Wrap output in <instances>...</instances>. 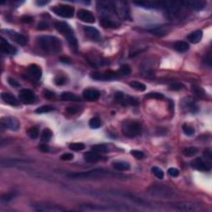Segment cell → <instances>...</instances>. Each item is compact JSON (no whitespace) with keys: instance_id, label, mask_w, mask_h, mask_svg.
I'll return each mask as SVG.
<instances>
[{"instance_id":"obj_1","label":"cell","mask_w":212,"mask_h":212,"mask_svg":"<svg viewBox=\"0 0 212 212\" xmlns=\"http://www.w3.org/2000/svg\"><path fill=\"white\" fill-rule=\"evenodd\" d=\"M37 42L40 48L47 52L58 53L62 49L61 41L54 36H40L37 38Z\"/></svg>"},{"instance_id":"obj_2","label":"cell","mask_w":212,"mask_h":212,"mask_svg":"<svg viewBox=\"0 0 212 212\" xmlns=\"http://www.w3.org/2000/svg\"><path fill=\"white\" fill-rule=\"evenodd\" d=\"M55 28H56L57 31L61 32L67 39L69 44L71 45V47L73 49L77 50L78 41H77V39H76L75 34H74V31L72 30L71 26L65 22H56L55 23Z\"/></svg>"},{"instance_id":"obj_3","label":"cell","mask_w":212,"mask_h":212,"mask_svg":"<svg viewBox=\"0 0 212 212\" xmlns=\"http://www.w3.org/2000/svg\"><path fill=\"white\" fill-rule=\"evenodd\" d=\"M142 132L140 123L134 120H125L122 125V133L125 137L133 138L139 135Z\"/></svg>"},{"instance_id":"obj_4","label":"cell","mask_w":212,"mask_h":212,"mask_svg":"<svg viewBox=\"0 0 212 212\" xmlns=\"http://www.w3.org/2000/svg\"><path fill=\"white\" fill-rule=\"evenodd\" d=\"M110 172L105 169H94L89 172H75V173H70L68 177L73 179H94V178H100L105 177Z\"/></svg>"},{"instance_id":"obj_5","label":"cell","mask_w":212,"mask_h":212,"mask_svg":"<svg viewBox=\"0 0 212 212\" xmlns=\"http://www.w3.org/2000/svg\"><path fill=\"white\" fill-rule=\"evenodd\" d=\"M51 11L57 16L69 18H72L74 16L75 8L72 6H70V5L60 4V5H56V6L53 7L51 8Z\"/></svg>"},{"instance_id":"obj_6","label":"cell","mask_w":212,"mask_h":212,"mask_svg":"<svg viewBox=\"0 0 212 212\" xmlns=\"http://www.w3.org/2000/svg\"><path fill=\"white\" fill-rule=\"evenodd\" d=\"M114 100L118 102V103L122 104L123 105H126V104H129V105L137 106L138 105L139 102L137 101V100L134 97L129 96V95H125L123 93L122 91H117L114 94Z\"/></svg>"},{"instance_id":"obj_7","label":"cell","mask_w":212,"mask_h":212,"mask_svg":"<svg viewBox=\"0 0 212 212\" xmlns=\"http://www.w3.org/2000/svg\"><path fill=\"white\" fill-rule=\"evenodd\" d=\"M19 100L25 104H30L35 102L36 95L34 92L29 89H22L19 92Z\"/></svg>"},{"instance_id":"obj_8","label":"cell","mask_w":212,"mask_h":212,"mask_svg":"<svg viewBox=\"0 0 212 212\" xmlns=\"http://www.w3.org/2000/svg\"><path fill=\"white\" fill-rule=\"evenodd\" d=\"M1 124L5 128L13 130V131H17L20 127L19 121L16 118L13 117H4L1 119Z\"/></svg>"},{"instance_id":"obj_9","label":"cell","mask_w":212,"mask_h":212,"mask_svg":"<svg viewBox=\"0 0 212 212\" xmlns=\"http://www.w3.org/2000/svg\"><path fill=\"white\" fill-rule=\"evenodd\" d=\"M119 75V73L116 72H105V73H98V72H94L92 73L91 75V77L95 81H111L113 79L118 77Z\"/></svg>"},{"instance_id":"obj_10","label":"cell","mask_w":212,"mask_h":212,"mask_svg":"<svg viewBox=\"0 0 212 212\" xmlns=\"http://www.w3.org/2000/svg\"><path fill=\"white\" fill-rule=\"evenodd\" d=\"M6 34L13 39L17 43L21 45V46H25L28 43V38H26L24 35L20 34L18 32L13 31V30H5Z\"/></svg>"},{"instance_id":"obj_11","label":"cell","mask_w":212,"mask_h":212,"mask_svg":"<svg viewBox=\"0 0 212 212\" xmlns=\"http://www.w3.org/2000/svg\"><path fill=\"white\" fill-rule=\"evenodd\" d=\"M77 17L82 22H88V23H94L95 22V18L93 13L85 9H80L77 13Z\"/></svg>"},{"instance_id":"obj_12","label":"cell","mask_w":212,"mask_h":212,"mask_svg":"<svg viewBox=\"0 0 212 212\" xmlns=\"http://www.w3.org/2000/svg\"><path fill=\"white\" fill-rule=\"evenodd\" d=\"M28 74L31 78L34 79L35 81H39L42 75L41 69L37 64H31L28 66Z\"/></svg>"},{"instance_id":"obj_13","label":"cell","mask_w":212,"mask_h":212,"mask_svg":"<svg viewBox=\"0 0 212 212\" xmlns=\"http://www.w3.org/2000/svg\"><path fill=\"white\" fill-rule=\"evenodd\" d=\"M174 207L177 210L182 211H190L200 208V205L195 202H180L176 204Z\"/></svg>"},{"instance_id":"obj_14","label":"cell","mask_w":212,"mask_h":212,"mask_svg":"<svg viewBox=\"0 0 212 212\" xmlns=\"http://www.w3.org/2000/svg\"><path fill=\"white\" fill-rule=\"evenodd\" d=\"M100 96V91H97L95 89H85L83 91V97L84 100H88V101H95L97 100Z\"/></svg>"},{"instance_id":"obj_15","label":"cell","mask_w":212,"mask_h":212,"mask_svg":"<svg viewBox=\"0 0 212 212\" xmlns=\"http://www.w3.org/2000/svg\"><path fill=\"white\" fill-rule=\"evenodd\" d=\"M191 166L197 170L199 171H209L210 169V164L201 158H196L191 162Z\"/></svg>"},{"instance_id":"obj_16","label":"cell","mask_w":212,"mask_h":212,"mask_svg":"<svg viewBox=\"0 0 212 212\" xmlns=\"http://www.w3.org/2000/svg\"><path fill=\"white\" fill-rule=\"evenodd\" d=\"M0 48L2 52L6 53V54H10V55H14L17 53V49L13 47L11 44L8 43V41L5 40L3 38H1V44H0Z\"/></svg>"},{"instance_id":"obj_17","label":"cell","mask_w":212,"mask_h":212,"mask_svg":"<svg viewBox=\"0 0 212 212\" xmlns=\"http://www.w3.org/2000/svg\"><path fill=\"white\" fill-rule=\"evenodd\" d=\"M1 98H2L3 102H5L8 104H10L12 106L19 105L18 100H17V98L11 93L3 92L1 94Z\"/></svg>"},{"instance_id":"obj_18","label":"cell","mask_w":212,"mask_h":212,"mask_svg":"<svg viewBox=\"0 0 212 212\" xmlns=\"http://www.w3.org/2000/svg\"><path fill=\"white\" fill-rule=\"evenodd\" d=\"M84 31L85 35L91 40L98 41L100 39V31L94 27H84Z\"/></svg>"},{"instance_id":"obj_19","label":"cell","mask_w":212,"mask_h":212,"mask_svg":"<svg viewBox=\"0 0 212 212\" xmlns=\"http://www.w3.org/2000/svg\"><path fill=\"white\" fill-rule=\"evenodd\" d=\"M102 158V157L100 156V154H98L95 153L94 151L93 152H86L84 154V159L85 162H89V163H94L100 161Z\"/></svg>"},{"instance_id":"obj_20","label":"cell","mask_w":212,"mask_h":212,"mask_svg":"<svg viewBox=\"0 0 212 212\" xmlns=\"http://www.w3.org/2000/svg\"><path fill=\"white\" fill-rule=\"evenodd\" d=\"M182 4H184L187 8H190L191 9L199 11L204 8L206 3L202 1H187V2H182Z\"/></svg>"},{"instance_id":"obj_21","label":"cell","mask_w":212,"mask_h":212,"mask_svg":"<svg viewBox=\"0 0 212 212\" xmlns=\"http://www.w3.org/2000/svg\"><path fill=\"white\" fill-rule=\"evenodd\" d=\"M38 207H36L35 209L37 210H40V211H57V210H64L63 208L60 207L58 206H54V205H49V204H45V205H42V204H39L38 206H37Z\"/></svg>"},{"instance_id":"obj_22","label":"cell","mask_w":212,"mask_h":212,"mask_svg":"<svg viewBox=\"0 0 212 212\" xmlns=\"http://www.w3.org/2000/svg\"><path fill=\"white\" fill-rule=\"evenodd\" d=\"M202 36H203L202 31H200V30H197V31H192L191 33H190V34L188 35L187 39H188L189 41L191 42V43L196 44L200 41L201 38H202Z\"/></svg>"},{"instance_id":"obj_23","label":"cell","mask_w":212,"mask_h":212,"mask_svg":"<svg viewBox=\"0 0 212 212\" xmlns=\"http://www.w3.org/2000/svg\"><path fill=\"white\" fill-rule=\"evenodd\" d=\"M112 166L114 168L119 172H124V171H128L130 169V164L128 162H123V161L114 162L112 163Z\"/></svg>"},{"instance_id":"obj_24","label":"cell","mask_w":212,"mask_h":212,"mask_svg":"<svg viewBox=\"0 0 212 212\" xmlns=\"http://www.w3.org/2000/svg\"><path fill=\"white\" fill-rule=\"evenodd\" d=\"M173 47L176 51H177L179 52H185L187 51L188 49H189V44L186 42V41H177L175 42L174 45H173Z\"/></svg>"},{"instance_id":"obj_25","label":"cell","mask_w":212,"mask_h":212,"mask_svg":"<svg viewBox=\"0 0 212 212\" xmlns=\"http://www.w3.org/2000/svg\"><path fill=\"white\" fill-rule=\"evenodd\" d=\"M61 99L63 100H67V101H80L81 100V98L78 95L71 92H63L61 94Z\"/></svg>"},{"instance_id":"obj_26","label":"cell","mask_w":212,"mask_h":212,"mask_svg":"<svg viewBox=\"0 0 212 212\" xmlns=\"http://www.w3.org/2000/svg\"><path fill=\"white\" fill-rule=\"evenodd\" d=\"M100 25L104 28H117L119 26L116 22H113V21H111V20H109L108 18L101 19L100 20Z\"/></svg>"},{"instance_id":"obj_27","label":"cell","mask_w":212,"mask_h":212,"mask_svg":"<svg viewBox=\"0 0 212 212\" xmlns=\"http://www.w3.org/2000/svg\"><path fill=\"white\" fill-rule=\"evenodd\" d=\"M129 85H130L133 89L136 90V91H146V85L144 84H143V83H141V82H138V81H131V82H129Z\"/></svg>"},{"instance_id":"obj_28","label":"cell","mask_w":212,"mask_h":212,"mask_svg":"<svg viewBox=\"0 0 212 212\" xmlns=\"http://www.w3.org/2000/svg\"><path fill=\"white\" fill-rule=\"evenodd\" d=\"M92 150L97 153H107L109 152V147L106 144H96L92 146Z\"/></svg>"},{"instance_id":"obj_29","label":"cell","mask_w":212,"mask_h":212,"mask_svg":"<svg viewBox=\"0 0 212 212\" xmlns=\"http://www.w3.org/2000/svg\"><path fill=\"white\" fill-rule=\"evenodd\" d=\"M198 153V149L197 147H187L183 151V154L186 157H193L195 156L197 153Z\"/></svg>"},{"instance_id":"obj_30","label":"cell","mask_w":212,"mask_h":212,"mask_svg":"<svg viewBox=\"0 0 212 212\" xmlns=\"http://www.w3.org/2000/svg\"><path fill=\"white\" fill-rule=\"evenodd\" d=\"M27 134L29 137L32 138V139H35L38 137L39 135V131H38V128H36V127H31V128H28V131H27Z\"/></svg>"},{"instance_id":"obj_31","label":"cell","mask_w":212,"mask_h":212,"mask_svg":"<svg viewBox=\"0 0 212 212\" xmlns=\"http://www.w3.org/2000/svg\"><path fill=\"white\" fill-rule=\"evenodd\" d=\"M53 109H54V108L51 105H42L36 109L35 112L37 114H44V113L51 112V111H52Z\"/></svg>"},{"instance_id":"obj_32","label":"cell","mask_w":212,"mask_h":212,"mask_svg":"<svg viewBox=\"0 0 212 212\" xmlns=\"http://www.w3.org/2000/svg\"><path fill=\"white\" fill-rule=\"evenodd\" d=\"M84 144L83 143H73V144H70L69 148L72 151H81V150L84 149Z\"/></svg>"},{"instance_id":"obj_33","label":"cell","mask_w":212,"mask_h":212,"mask_svg":"<svg viewBox=\"0 0 212 212\" xmlns=\"http://www.w3.org/2000/svg\"><path fill=\"white\" fill-rule=\"evenodd\" d=\"M89 125L91 128L93 129H96V128H99L101 125V122H100V119L99 118H92V119L90 120L89 122Z\"/></svg>"},{"instance_id":"obj_34","label":"cell","mask_w":212,"mask_h":212,"mask_svg":"<svg viewBox=\"0 0 212 212\" xmlns=\"http://www.w3.org/2000/svg\"><path fill=\"white\" fill-rule=\"evenodd\" d=\"M145 97L149 98V99H155V100H163L164 99V95L162 94L157 93V92H150V93L147 94Z\"/></svg>"},{"instance_id":"obj_35","label":"cell","mask_w":212,"mask_h":212,"mask_svg":"<svg viewBox=\"0 0 212 212\" xmlns=\"http://www.w3.org/2000/svg\"><path fill=\"white\" fill-rule=\"evenodd\" d=\"M151 171L158 179H162L163 177H164V172H163L162 169L159 168L158 167H153Z\"/></svg>"},{"instance_id":"obj_36","label":"cell","mask_w":212,"mask_h":212,"mask_svg":"<svg viewBox=\"0 0 212 212\" xmlns=\"http://www.w3.org/2000/svg\"><path fill=\"white\" fill-rule=\"evenodd\" d=\"M182 130L184 132V134L187 136H192L195 134V129L192 127H190L187 124L182 125Z\"/></svg>"},{"instance_id":"obj_37","label":"cell","mask_w":212,"mask_h":212,"mask_svg":"<svg viewBox=\"0 0 212 212\" xmlns=\"http://www.w3.org/2000/svg\"><path fill=\"white\" fill-rule=\"evenodd\" d=\"M51 136H52V133L51 131L49 128H45L43 131H42V134H41V138L43 141H49L51 138Z\"/></svg>"},{"instance_id":"obj_38","label":"cell","mask_w":212,"mask_h":212,"mask_svg":"<svg viewBox=\"0 0 212 212\" xmlns=\"http://www.w3.org/2000/svg\"><path fill=\"white\" fill-rule=\"evenodd\" d=\"M119 72L120 75H128L131 73V68L128 65H123Z\"/></svg>"},{"instance_id":"obj_39","label":"cell","mask_w":212,"mask_h":212,"mask_svg":"<svg viewBox=\"0 0 212 212\" xmlns=\"http://www.w3.org/2000/svg\"><path fill=\"white\" fill-rule=\"evenodd\" d=\"M183 88H184V84L180 82H175L169 85V89L171 91H181Z\"/></svg>"},{"instance_id":"obj_40","label":"cell","mask_w":212,"mask_h":212,"mask_svg":"<svg viewBox=\"0 0 212 212\" xmlns=\"http://www.w3.org/2000/svg\"><path fill=\"white\" fill-rule=\"evenodd\" d=\"M66 81H67V79L64 75H58L55 78V84L56 85H63L66 84Z\"/></svg>"},{"instance_id":"obj_41","label":"cell","mask_w":212,"mask_h":212,"mask_svg":"<svg viewBox=\"0 0 212 212\" xmlns=\"http://www.w3.org/2000/svg\"><path fill=\"white\" fill-rule=\"evenodd\" d=\"M80 111H81V109L78 106H70L66 109V112L69 114H78Z\"/></svg>"},{"instance_id":"obj_42","label":"cell","mask_w":212,"mask_h":212,"mask_svg":"<svg viewBox=\"0 0 212 212\" xmlns=\"http://www.w3.org/2000/svg\"><path fill=\"white\" fill-rule=\"evenodd\" d=\"M150 31L151 32H153V34H156V35H164V34H167V28H161L160 29H159V28H154V29H153V30H150Z\"/></svg>"},{"instance_id":"obj_43","label":"cell","mask_w":212,"mask_h":212,"mask_svg":"<svg viewBox=\"0 0 212 212\" xmlns=\"http://www.w3.org/2000/svg\"><path fill=\"white\" fill-rule=\"evenodd\" d=\"M131 154L137 159H142L144 158V153L142 151H139V150H132Z\"/></svg>"},{"instance_id":"obj_44","label":"cell","mask_w":212,"mask_h":212,"mask_svg":"<svg viewBox=\"0 0 212 212\" xmlns=\"http://www.w3.org/2000/svg\"><path fill=\"white\" fill-rule=\"evenodd\" d=\"M167 172H168V174L170 175V176H172V177H178L179 174H180L179 170H177V168H175V167H171V168H169Z\"/></svg>"},{"instance_id":"obj_45","label":"cell","mask_w":212,"mask_h":212,"mask_svg":"<svg viewBox=\"0 0 212 212\" xmlns=\"http://www.w3.org/2000/svg\"><path fill=\"white\" fill-rule=\"evenodd\" d=\"M74 158V155L72 153H64L61 156V159L63 160V161H71L72 159Z\"/></svg>"},{"instance_id":"obj_46","label":"cell","mask_w":212,"mask_h":212,"mask_svg":"<svg viewBox=\"0 0 212 212\" xmlns=\"http://www.w3.org/2000/svg\"><path fill=\"white\" fill-rule=\"evenodd\" d=\"M44 97L47 98V99H49V100H51L55 97V94L54 92H51V91H48V90H45L44 91Z\"/></svg>"},{"instance_id":"obj_47","label":"cell","mask_w":212,"mask_h":212,"mask_svg":"<svg viewBox=\"0 0 212 212\" xmlns=\"http://www.w3.org/2000/svg\"><path fill=\"white\" fill-rule=\"evenodd\" d=\"M13 197H14V196H13V194H5V195H3V196H2L1 200H2V201H9V200H11L13 199Z\"/></svg>"},{"instance_id":"obj_48","label":"cell","mask_w":212,"mask_h":212,"mask_svg":"<svg viewBox=\"0 0 212 212\" xmlns=\"http://www.w3.org/2000/svg\"><path fill=\"white\" fill-rule=\"evenodd\" d=\"M48 28H49V25L46 22H39L38 25V29H39V30H46Z\"/></svg>"},{"instance_id":"obj_49","label":"cell","mask_w":212,"mask_h":212,"mask_svg":"<svg viewBox=\"0 0 212 212\" xmlns=\"http://www.w3.org/2000/svg\"><path fill=\"white\" fill-rule=\"evenodd\" d=\"M194 91H195V93L197 94H198V95H200V96H202V95H205V91H203L201 88H200L199 86H196V87H194Z\"/></svg>"},{"instance_id":"obj_50","label":"cell","mask_w":212,"mask_h":212,"mask_svg":"<svg viewBox=\"0 0 212 212\" xmlns=\"http://www.w3.org/2000/svg\"><path fill=\"white\" fill-rule=\"evenodd\" d=\"M22 21L23 22H25V23H31L33 21V18H32V17H31V16L25 15L22 18Z\"/></svg>"},{"instance_id":"obj_51","label":"cell","mask_w":212,"mask_h":212,"mask_svg":"<svg viewBox=\"0 0 212 212\" xmlns=\"http://www.w3.org/2000/svg\"><path fill=\"white\" fill-rule=\"evenodd\" d=\"M8 84H9L11 86H13V87H18L19 86V83L16 81V80H14V79L8 78Z\"/></svg>"},{"instance_id":"obj_52","label":"cell","mask_w":212,"mask_h":212,"mask_svg":"<svg viewBox=\"0 0 212 212\" xmlns=\"http://www.w3.org/2000/svg\"><path fill=\"white\" fill-rule=\"evenodd\" d=\"M211 62H212L211 52H208V54H207L206 56V63L210 66H210H211Z\"/></svg>"},{"instance_id":"obj_53","label":"cell","mask_w":212,"mask_h":212,"mask_svg":"<svg viewBox=\"0 0 212 212\" xmlns=\"http://www.w3.org/2000/svg\"><path fill=\"white\" fill-rule=\"evenodd\" d=\"M39 149L43 153H47V152L49 151V147L47 146V145H44V144H41V145L39 146Z\"/></svg>"},{"instance_id":"obj_54","label":"cell","mask_w":212,"mask_h":212,"mask_svg":"<svg viewBox=\"0 0 212 212\" xmlns=\"http://www.w3.org/2000/svg\"><path fill=\"white\" fill-rule=\"evenodd\" d=\"M60 61L63 63H71V59L69 58L68 56H61L60 57Z\"/></svg>"},{"instance_id":"obj_55","label":"cell","mask_w":212,"mask_h":212,"mask_svg":"<svg viewBox=\"0 0 212 212\" xmlns=\"http://www.w3.org/2000/svg\"><path fill=\"white\" fill-rule=\"evenodd\" d=\"M48 3H49V1H41V0H40V1H37V2H36V3H37L38 5H39V6H44V5H47Z\"/></svg>"},{"instance_id":"obj_56","label":"cell","mask_w":212,"mask_h":212,"mask_svg":"<svg viewBox=\"0 0 212 212\" xmlns=\"http://www.w3.org/2000/svg\"><path fill=\"white\" fill-rule=\"evenodd\" d=\"M204 155L206 157H208V159H211V153H210V150H206V151H205V153H204Z\"/></svg>"},{"instance_id":"obj_57","label":"cell","mask_w":212,"mask_h":212,"mask_svg":"<svg viewBox=\"0 0 212 212\" xmlns=\"http://www.w3.org/2000/svg\"><path fill=\"white\" fill-rule=\"evenodd\" d=\"M169 108H170V110L171 111H173V109H174V103L172 100H169Z\"/></svg>"}]
</instances>
